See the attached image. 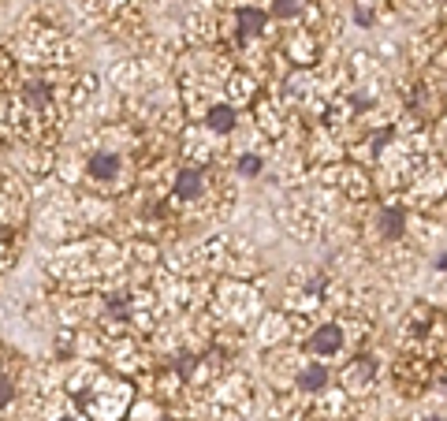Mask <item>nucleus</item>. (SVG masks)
Masks as SVG:
<instances>
[{"mask_svg":"<svg viewBox=\"0 0 447 421\" xmlns=\"http://www.w3.org/2000/svg\"><path fill=\"white\" fill-rule=\"evenodd\" d=\"M90 176L94 179H116L120 176V157L116 153H94L90 157Z\"/></svg>","mask_w":447,"mask_h":421,"instance_id":"2","label":"nucleus"},{"mask_svg":"<svg viewBox=\"0 0 447 421\" xmlns=\"http://www.w3.org/2000/svg\"><path fill=\"white\" fill-rule=\"evenodd\" d=\"M26 101L30 104H49V86L45 83H30L26 86Z\"/></svg>","mask_w":447,"mask_h":421,"instance_id":"8","label":"nucleus"},{"mask_svg":"<svg viewBox=\"0 0 447 421\" xmlns=\"http://www.w3.org/2000/svg\"><path fill=\"white\" fill-rule=\"evenodd\" d=\"M403 213L399 209H388L384 216H380V231H384V239H396V235H403Z\"/></svg>","mask_w":447,"mask_h":421,"instance_id":"7","label":"nucleus"},{"mask_svg":"<svg viewBox=\"0 0 447 421\" xmlns=\"http://www.w3.org/2000/svg\"><path fill=\"white\" fill-rule=\"evenodd\" d=\"M176 194L179 198H198L202 194V168H183L176 179Z\"/></svg>","mask_w":447,"mask_h":421,"instance_id":"3","label":"nucleus"},{"mask_svg":"<svg viewBox=\"0 0 447 421\" xmlns=\"http://www.w3.org/2000/svg\"><path fill=\"white\" fill-rule=\"evenodd\" d=\"M11 399H16V384H11V377L0 373V406H8Z\"/></svg>","mask_w":447,"mask_h":421,"instance_id":"10","label":"nucleus"},{"mask_svg":"<svg viewBox=\"0 0 447 421\" xmlns=\"http://www.w3.org/2000/svg\"><path fill=\"white\" fill-rule=\"evenodd\" d=\"M425 421H440V417H425Z\"/></svg>","mask_w":447,"mask_h":421,"instance_id":"14","label":"nucleus"},{"mask_svg":"<svg viewBox=\"0 0 447 421\" xmlns=\"http://www.w3.org/2000/svg\"><path fill=\"white\" fill-rule=\"evenodd\" d=\"M324 384H328V370L321 362H313V365H306V370L298 373V388L302 391H321Z\"/></svg>","mask_w":447,"mask_h":421,"instance_id":"4","label":"nucleus"},{"mask_svg":"<svg viewBox=\"0 0 447 421\" xmlns=\"http://www.w3.org/2000/svg\"><path fill=\"white\" fill-rule=\"evenodd\" d=\"M239 172H243V176H257V172H261V157H243V161H239Z\"/></svg>","mask_w":447,"mask_h":421,"instance_id":"11","label":"nucleus"},{"mask_svg":"<svg viewBox=\"0 0 447 421\" xmlns=\"http://www.w3.org/2000/svg\"><path fill=\"white\" fill-rule=\"evenodd\" d=\"M310 347H313V354H336L339 347H343V332H339L336 324H324V328L313 332Z\"/></svg>","mask_w":447,"mask_h":421,"instance_id":"1","label":"nucleus"},{"mask_svg":"<svg viewBox=\"0 0 447 421\" xmlns=\"http://www.w3.org/2000/svg\"><path fill=\"white\" fill-rule=\"evenodd\" d=\"M440 269H447V254H443V257H440Z\"/></svg>","mask_w":447,"mask_h":421,"instance_id":"12","label":"nucleus"},{"mask_svg":"<svg viewBox=\"0 0 447 421\" xmlns=\"http://www.w3.org/2000/svg\"><path fill=\"white\" fill-rule=\"evenodd\" d=\"M265 30V11L261 8H239V34H261Z\"/></svg>","mask_w":447,"mask_h":421,"instance_id":"5","label":"nucleus"},{"mask_svg":"<svg viewBox=\"0 0 447 421\" xmlns=\"http://www.w3.org/2000/svg\"><path fill=\"white\" fill-rule=\"evenodd\" d=\"M298 8H302V0H276V8H272V11H276L280 19H291Z\"/></svg>","mask_w":447,"mask_h":421,"instance_id":"9","label":"nucleus"},{"mask_svg":"<svg viewBox=\"0 0 447 421\" xmlns=\"http://www.w3.org/2000/svg\"><path fill=\"white\" fill-rule=\"evenodd\" d=\"M209 127L213 130H231L235 127V109H228V104H216V109H209Z\"/></svg>","mask_w":447,"mask_h":421,"instance_id":"6","label":"nucleus"},{"mask_svg":"<svg viewBox=\"0 0 447 421\" xmlns=\"http://www.w3.org/2000/svg\"><path fill=\"white\" fill-rule=\"evenodd\" d=\"M164 421H168V417H164Z\"/></svg>","mask_w":447,"mask_h":421,"instance_id":"15","label":"nucleus"},{"mask_svg":"<svg viewBox=\"0 0 447 421\" xmlns=\"http://www.w3.org/2000/svg\"><path fill=\"white\" fill-rule=\"evenodd\" d=\"M4 235H8V228H4V224H0V239H4Z\"/></svg>","mask_w":447,"mask_h":421,"instance_id":"13","label":"nucleus"}]
</instances>
